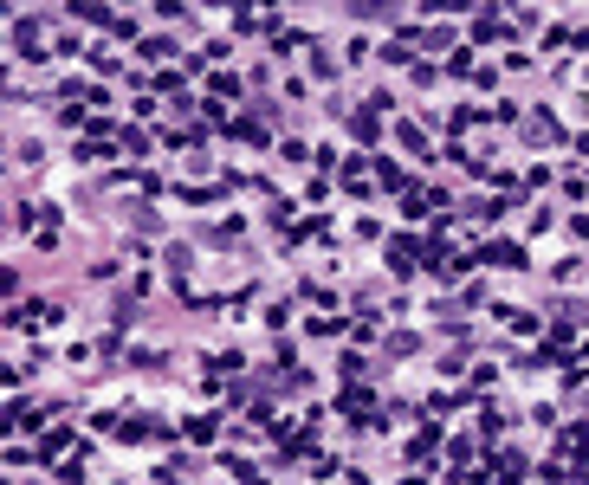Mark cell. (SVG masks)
<instances>
[{"instance_id":"cell-1","label":"cell","mask_w":589,"mask_h":485,"mask_svg":"<svg viewBox=\"0 0 589 485\" xmlns=\"http://www.w3.org/2000/svg\"><path fill=\"white\" fill-rule=\"evenodd\" d=\"M350 13H356V20H389L395 0H350Z\"/></svg>"}]
</instances>
